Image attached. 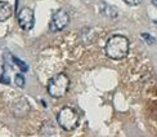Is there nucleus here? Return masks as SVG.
Instances as JSON below:
<instances>
[{"instance_id": "1a4fd4ad", "label": "nucleus", "mask_w": 157, "mask_h": 137, "mask_svg": "<svg viewBox=\"0 0 157 137\" xmlns=\"http://www.w3.org/2000/svg\"><path fill=\"white\" fill-rule=\"evenodd\" d=\"M13 61H14V63H16L17 66H18L19 69H21L22 71H23V73H25V71H27V70H29V66H27V65H26L23 61L19 60V58H17V57H13Z\"/></svg>"}, {"instance_id": "f257e3e1", "label": "nucleus", "mask_w": 157, "mask_h": 137, "mask_svg": "<svg viewBox=\"0 0 157 137\" xmlns=\"http://www.w3.org/2000/svg\"><path fill=\"white\" fill-rule=\"evenodd\" d=\"M129 53V40L122 35H113L106 44V54L112 60H122Z\"/></svg>"}, {"instance_id": "6e6552de", "label": "nucleus", "mask_w": 157, "mask_h": 137, "mask_svg": "<svg viewBox=\"0 0 157 137\" xmlns=\"http://www.w3.org/2000/svg\"><path fill=\"white\" fill-rule=\"evenodd\" d=\"M14 83H16V86L19 87V88H23L25 87V76L22 74H17L14 76Z\"/></svg>"}, {"instance_id": "9d476101", "label": "nucleus", "mask_w": 157, "mask_h": 137, "mask_svg": "<svg viewBox=\"0 0 157 137\" xmlns=\"http://www.w3.org/2000/svg\"><path fill=\"white\" fill-rule=\"evenodd\" d=\"M128 5H132V6H136L142 3V0H124Z\"/></svg>"}, {"instance_id": "f8f14e48", "label": "nucleus", "mask_w": 157, "mask_h": 137, "mask_svg": "<svg viewBox=\"0 0 157 137\" xmlns=\"http://www.w3.org/2000/svg\"><path fill=\"white\" fill-rule=\"evenodd\" d=\"M153 2H155V4H156V5H157V0H153Z\"/></svg>"}, {"instance_id": "9b49d317", "label": "nucleus", "mask_w": 157, "mask_h": 137, "mask_svg": "<svg viewBox=\"0 0 157 137\" xmlns=\"http://www.w3.org/2000/svg\"><path fill=\"white\" fill-rule=\"evenodd\" d=\"M142 38L144 39V40H147V42H148V44H155V42H156L153 38H151L148 34H146V32H144V34H142Z\"/></svg>"}, {"instance_id": "423d86ee", "label": "nucleus", "mask_w": 157, "mask_h": 137, "mask_svg": "<svg viewBox=\"0 0 157 137\" xmlns=\"http://www.w3.org/2000/svg\"><path fill=\"white\" fill-rule=\"evenodd\" d=\"M12 13H13V9L9 3L0 2V22H4L8 18H10Z\"/></svg>"}, {"instance_id": "f03ea898", "label": "nucleus", "mask_w": 157, "mask_h": 137, "mask_svg": "<svg viewBox=\"0 0 157 137\" xmlns=\"http://www.w3.org/2000/svg\"><path fill=\"white\" fill-rule=\"evenodd\" d=\"M68 88H70V78L64 73H59L52 76L47 86L48 93L53 99H62V97H64L68 92Z\"/></svg>"}, {"instance_id": "ddd939ff", "label": "nucleus", "mask_w": 157, "mask_h": 137, "mask_svg": "<svg viewBox=\"0 0 157 137\" xmlns=\"http://www.w3.org/2000/svg\"><path fill=\"white\" fill-rule=\"evenodd\" d=\"M155 23H156V25H157V21H155Z\"/></svg>"}, {"instance_id": "0eeeda50", "label": "nucleus", "mask_w": 157, "mask_h": 137, "mask_svg": "<svg viewBox=\"0 0 157 137\" xmlns=\"http://www.w3.org/2000/svg\"><path fill=\"white\" fill-rule=\"evenodd\" d=\"M104 14L111 17V18H116L117 14H119V12H117V8H115V6H106L104 8Z\"/></svg>"}, {"instance_id": "20e7f679", "label": "nucleus", "mask_w": 157, "mask_h": 137, "mask_svg": "<svg viewBox=\"0 0 157 137\" xmlns=\"http://www.w3.org/2000/svg\"><path fill=\"white\" fill-rule=\"evenodd\" d=\"M70 22V14L66 9H58L53 17L50 19V23H49V30L52 32H58V31H62Z\"/></svg>"}, {"instance_id": "7ed1b4c3", "label": "nucleus", "mask_w": 157, "mask_h": 137, "mask_svg": "<svg viewBox=\"0 0 157 137\" xmlns=\"http://www.w3.org/2000/svg\"><path fill=\"white\" fill-rule=\"evenodd\" d=\"M57 120L58 124L64 131H74V129L78 126V122H80V116H78L77 111L74 110L72 107L64 106L62 107L57 114Z\"/></svg>"}, {"instance_id": "39448f33", "label": "nucleus", "mask_w": 157, "mask_h": 137, "mask_svg": "<svg viewBox=\"0 0 157 137\" xmlns=\"http://www.w3.org/2000/svg\"><path fill=\"white\" fill-rule=\"evenodd\" d=\"M17 21H18V25L19 27L29 31L34 27L35 25V16H34V10L31 8H27V6H25L22 8L21 10L18 12L17 14Z\"/></svg>"}]
</instances>
